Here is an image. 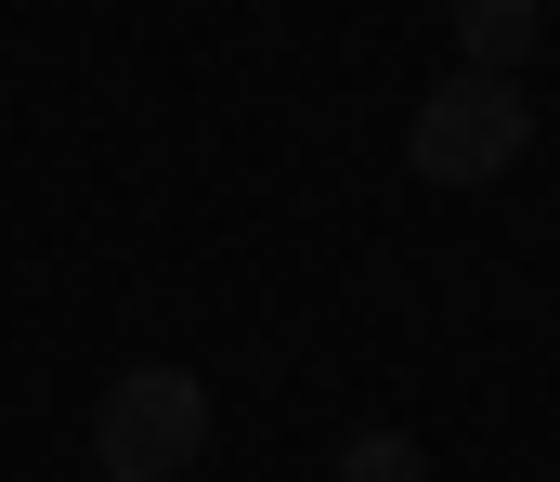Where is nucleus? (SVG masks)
<instances>
[{
    "instance_id": "obj_2",
    "label": "nucleus",
    "mask_w": 560,
    "mask_h": 482,
    "mask_svg": "<svg viewBox=\"0 0 560 482\" xmlns=\"http://www.w3.org/2000/svg\"><path fill=\"white\" fill-rule=\"evenodd\" d=\"M535 144V105H522V79H443L418 105V131H405V169L418 183H495V169Z\"/></svg>"
},
{
    "instance_id": "obj_1",
    "label": "nucleus",
    "mask_w": 560,
    "mask_h": 482,
    "mask_svg": "<svg viewBox=\"0 0 560 482\" xmlns=\"http://www.w3.org/2000/svg\"><path fill=\"white\" fill-rule=\"evenodd\" d=\"M209 457V378L196 365H131L92 404V470L105 482H183Z\"/></svg>"
},
{
    "instance_id": "obj_4",
    "label": "nucleus",
    "mask_w": 560,
    "mask_h": 482,
    "mask_svg": "<svg viewBox=\"0 0 560 482\" xmlns=\"http://www.w3.org/2000/svg\"><path fill=\"white\" fill-rule=\"evenodd\" d=\"M339 482H430V457L405 431H352V444H339Z\"/></svg>"
},
{
    "instance_id": "obj_3",
    "label": "nucleus",
    "mask_w": 560,
    "mask_h": 482,
    "mask_svg": "<svg viewBox=\"0 0 560 482\" xmlns=\"http://www.w3.org/2000/svg\"><path fill=\"white\" fill-rule=\"evenodd\" d=\"M535 39H548V13H535V0H456V52H469V79H509Z\"/></svg>"
}]
</instances>
